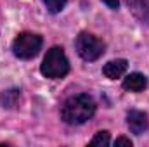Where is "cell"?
<instances>
[{
	"label": "cell",
	"mask_w": 149,
	"mask_h": 147,
	"mask_svg": "<svg viewBox=\"0 0 149 147\" xmlns=\"http://www.w3.org/2000/svg\"><path fill=\"white\" fill-rule=\"evenodd\" d=\"M19 97H21V90H19V88L5 90V92H2V95H0V106L10 109V107H14V106L17 104Z\"/></svg>",
	"instance_id": "8"
},
{
	"label": "cell",
	"mask_w": 149,
	"mask_h": 147,
	"mask_svg": "<svg viewBox=\"0 0 149 147\" xmlns=\"http://www.w3.org/2000/svg\"><path fill=\"white\" fill-rule=\"evenodd\" d=\"M108 7H111V9H118L120 7V0H102Z\"/></svg>",
	"instance_id": "13"
},
{
	"label": "cell",
	"mask_w": 149,
	"mask_h": 147,
	"mask_svg": "<svg viewBox=\"0 0 149 147\" xmlns=\"http://www.w3.org/2000/svg\"><path fill=\"white\" fill-rule=\"evenodd\" d=\"M127 125H128V128H130L132 133H135V135H142V133L149 128L148 114L142 112V111L132 109L128 114H127Z\"/></svg>",
	"instance_id": "5"
},
{
	"label": "cell",
	"mask_w": 149,
	"mask_h": 147,
	"mask_svg": "<svg viewBox=\"0 0 149 147\" xmlns=\"http://www.w3.org/2000/svg\"><path fill=\"white\" fill-rule=\"evenodd\" d=\"M148 85V78L142 73H130L123 80V88L128 92H142Z\"/></svg>",
	"instance_id": "7"
},
{
	"label": "cell",
	"mask_w": 149,
	"mask_h": 147,
	"mask_svg": "<svg viewBox=\"0 0 149 147\" xmlns=\"http://www.w3.org/2000/svg\"><path fill=\"white\" fill-rule=\"evenodd\" d=\"M95 101L88 94H78L71 95L70 99L64 101L61 107V118L68 125H83L95 114Z\"/></svg>",
	"instance_id": "1"
},
{
	"label": "cell",
	"mask_w": 149,
	"mask_h": 147,
	"mask_svg": "<svg viewBox=\"0 0 149 147\" xmlns=\"http://www.w3.org/2000/svg\"><path fill=\"white\" fill-rule=\"evenodd\" d=\"M128 2H132L135 5V9H142V10H144V7L149 5V0H128Z\"/></svg>",
	"instance_id": "12"
},
{
	"label": "cell",
	"mask_w": 149,
	"mask_h": 147,
	"mask_svg": "<svg viewBox=\"0 0 149 147\" xmlns=\"http://www.w3.org/2000/svg\"><path fill=\"white\" fill-rule=\"evenodd\" d=\"M40 71L45 78H52V80L64 78L70 73V61L64 54V49L63 47H52L50 50H47V54L42 61Z\"/></svg>",
	"instance_id": "2"
},
{
	"label": "cell",
	"mask_w": 149,
	"mask_h": 147,
	"mask_svg": "<svg viewBox=\"0 0 149 147\" xmlns=\"http://www.w3.org/2000/svg\"><path fill=\"white\" fill-rule=\"evenodd\" d=\"M127 68H128V62L125 59H114V61H109L104 64L102 74L109 80H116V78H121L127 73Z\"/></svg>",
	"instance_id": "6"
},
{
	"label": "cell",
	"mask_w": 149,
	"mask_h": 147,
	"mask_svg": "<svg viewBox=\"0 0 149 147\" xmlns=\"http://www.w3.org/2000/svg\"><path fill=\"white\" fill-rule=\"evenodd\" d=\"M66 2H68V0H43V3L47 5L49 12H52V14H57V12H61V10L64 9Z\"/></svg>",
	"instance_id": "10"
},
{
	"label": "cell",
	"mask_w": 149,
	"mask_h": 147,
	"mask_svg": "<svg viewBox=\"0 0 149 147\" xmlns=\"http://www.w3.org/2000/svg\"><path fill=\"white\" fill-rule=\"evenodd\" d=\"M42 43H43V40H42L40 35L30 33V31H23V33H19L16 37V40H14L12 52L19 59H33L38 52H40Z\"/></svg>",
	"instance_id": "4"
},
{
	"label": "cell",
	"mask_w": 149,
	"mask_h": 147,
	"mask_svg": "<svg viewBox=\"0 0 149 147\" xmlns=\"http://www.w3.org/2000/svg\"><path fill=\"white\" fill-rule=\"evenodd\" d=\"M114 146H128V147H132V140L127 139V137H118V139L114 140Z\"/></svg>",
	"instance_id": "11"
},
{
	"label": "cell",
	"mask_w": 149,
	"mask_h": 147,
	"mask_svg": "<svg viewBox=\"0 0 149 147\" xmlns=\"http://www.w3.org/2000/svg\"><path fill=\"white\" fill-rule=\"evenodd\" d=\"M74 49L83 61L92 62V61H97L99 57H102V54L106 52V43L92 33L81 31L74 40Z\"/></svg>",
	"instance_id": "3"
},
{
	"label": "cell",
	"mask_w": 149,
	"mask_h": 147,
	"mask_svg": "<svg viewBox=\"0 0 149 147\" xmlns=\"http://www.w3.org/2000/svg\"><path fill=\"white\" fill-rule=\"evenodd\" d=\"M111 144V139H109V132L102 130V132H97L95 137L90 140V146H109Z\"/></svg>",
	"instance_id": "9"
}]
</instances>
